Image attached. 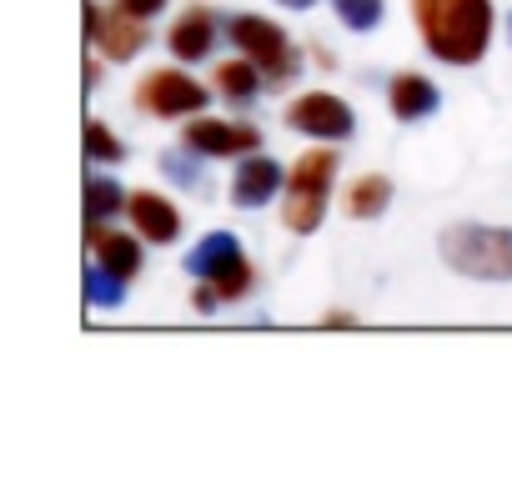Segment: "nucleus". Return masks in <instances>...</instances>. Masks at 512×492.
Wrapping results in <instances>:
<instances>
[{"instance_id":"obj_1","label":"nucleus","mask_w":512,"mask_h":492,"mask_svg":"<svg viewBox=\"0 0 512 492\" xmlns=\"http://www.w3.org/2000/svg\"><path fill=\"white\" fill-rule=\"evenodd\" d=\"M427 51L447 66L482 61L492 41V0H412Z\"/></svg>"},{"instance_id":"obj_2","label":"nucleus","mask_w":512,"mask_h":492,"mask_svg":"<svg viewBox=\"0 0 512 492\" xmlns=\"http://www.w3.org/2000/svg\"><path fill=\"white\" fill-rule=\"evenodd\" d=\"M437 252L452 272H462L472 282H512V231H502V226H482V221L447 226Z\"/></svg>"},{"instance_id":"obj_3","label":"nucleus","mask_w":512,"mask_h":492,"mask_svg":"<svg viewBox=\"0 0 512 492\" xmlns=\"http://www.w3.org/2000/svg\"><path fill=\"white\" fill-rule=\"evenodd\" d=\"M337 181V151L332 141L307 151L292 171H287V196H282V226L297 231V236H312L322 226V211H327V191Z\"/></svg>"},{"instance_id":"obj_4","label":"nucleus","mask_w":512,"mask_h":492,"mask_svg":"<svg viewBox=\"0 0 512 492\" xmlns=\"http://www.w3.org/2000/svg\"><path fill=\"white\" fill-rule=\"evenodd\" d=\"M186 272H191L196 282H211V287L221 292V302H231V297H241V292L251 287V267H246L241 241H236L231 231L201 236L191 252H186Z\"/></svg>"},{"instance_id":"obj_5","label":"nucleus","mask_w":512,"mask_h":492,"mask_svg":"<svg viewBox=\"0 0 512 492\" xmlns=\"http://www.w3.org/2000/svg\"><path fill=\"white\" fill-rule=\"evenodd\" d=\"M231 41H236V51L262 71V76H272V81H292L297 76V51H292V41L282 36V26H272V21H262V16H231Z\"/></svg>"},{"instance_id":"obj_6","label":"nucleus","mask_w":512,"mask_h":492,"mask_svg":"<svg viewBox=\"0 0 512 492\" xmlns=\"http://www.w3.org/2000/svg\"><path fill=\"white\" fill-rule=\"evenodd\" d=\"M211 91L201 81H191L186 71H151L141 86H136V106L146 116H196L206 111Z\"/></svg>"},{"instance_id":"obj_7","label":"nucleus","mask_w":512,"mask_h":492,"mask_svg":"<svg viewBox=\"0 0 512 492\" xmlns=\"http://www.w3.org/2000/svg\"><path fill=\"white\" fill-rule=\"evenodd\" d=\"M287 121H292V131H302V136H312V141H347L352 131H357V116H352V106L342 101V96H332V91H312V96H297L292 101V111H287Z\"/></svg>"},{"instance_id":"obj_8","label":"nucleus","mask_w":512,"mask_h":492,"mask_svg":"<svg viewBox=\"0 0 512 492\" xmlns=\"http://www.w3.org/2000/svg\"><path fill=\"white\" fill-rule=\"evenodd\" d=\"M86 31H91L96 51L111 56V61H131V56L146 46V21L131 16V11H121V6H116V11L86 6Z\"/></svg>"},{"instance_id":"obj_9","label":"nucleus","mask_w":512,"mask_h":492,"mask_svg":"<svg viewBox=\"0 0 512 492\" xmlns=\"http://www.w3.org/2000/svg\"><path fill=\"white\" fill-rule=\"evenodd\" d=\"M256 146H262L256 126H231V121H211V116L186 126V151H196V156H251Z\"/></svg>"},{"instance_id":"obj_10","label":"nucleus","mask_w":512,"mask_h":492,"mask_svg":"<svg viewBox=\"0 0 512 492\" xmlns=\"http://www.w3.org/2000/svg\"><path fill=\"white\" fill-rule=\"evenodd\" d=\"M126 216H131V226H136L141 241H156L161 246V241H176L181 236V211L166 196H156V191H131Z\"/></svg>"},{"instance_id":"obj_11","label":"nucleus","mask_w":512,"mask_h":492,"mask_svg":"<svg viewBox=\"0 0 512 492\" xmlns=\"http://www.w3.org/2000/svg\"><path fill=\"white\" fill-rule=\"evenodd\" d=\"M282 191V166L272 156H241L236 176H231V201L236 206H267Z\"/></svg>"},{"instance_id":"obj_12","label":"nucleus","mask_w":512,"mask_h":492,"mask_svg":"<svg viewBox=\"0 0 512 492\" xmlns=\"http://www.w3.org/2000/svg\"><path fill=\"white\" fill-rule=\"evenodd\" d=\"M166 46H171V56H176V61H206V56H211V46H216V16H211L206 6H186V11H181V21L171 26Z\"/></svg>"},{"instance_id":"obj_13","label":"nucleus","mask_w":512,"mask_h":492,"mask_svg":"<svg viewBox=\"0 0 512 492\" xmlns=\"http://www.w3.org/2000/svg\"><path fill=\"white\" fill-rule=\"evenodd\" d=\"M86 246L96 252L101 267H111L116 277H136L141 272V241L126 236V231H106V226H86Z\"/></svg>"},{"instance_id":"obj_14","label":"nucleus","mask_w":512,"mask_h":492,"mask_svg":"<svg viewBox=\"0 0 512 492\" xmlns=\"http://www.w3.org/2000/svg\"><path fill=\"white\" fill-rule=\"evenodd\" d=\"M387 106H392L397 121H422V116L437 111V86L417 71H402V76L387 81Z\"/></svg>"},{"instance_id":"obj_15","label":"nucleus","mask_w":512,"mask_h":492,"mask_svg":"<svg viewBox=\"0 0 512 492\" xmlns=\"http://www.w3.org/2000/svg\"><path fill=\"white\" fill-rule=\"evenodd\" d=\"M131 206V196L121 191V181L111 176H86V226H106L111 216H121Z\"/></svg>"},{"instance_id":"obj_16","label":"nucleus","mask_w":512,"mask_h":492,"mask_svg":"<svg viewBox=\"0 0 512 492\" xmlns=\"http://www.w3.org/2000/svg\"><path fill=\"white\" fill-rule=\"evenodd\" d=\"M387 206H392V181H387V176H357V181L347 186V216L372 221V216H382Z\"/></svg>"},{"instance_id":"obj_17","label":"nucleus","mask_w":512,"mask_h":492,"mask_svg":"<svg viewBox=\"0 0 512 492\" xmlns=\"http://www.w3.org/2000/svg\"><path fill=\"white\" fill-rule=\"evenodd\" d=\"M256 86H262V71H256L246 56H241V61H226V66H216V91H221L226 101L246 106V101H256Z\"/></svg>"},{"instance_id":"obj_18","label":"nucleus","mask_w":512,"mask_h":492,"mask_svg":"<svg viewBox=\"0 0 512 492\" xmlns=\"http://www.w3.org/2000/svg\"><path fill=\"white\" fill-rule=\"evenodd\" d=\"M121 287H126V277H116L111 267H101V262L86 267V297H91V307H101V312L106 307H121V297H126Z\"/></svg>"},{"instance_id":"obj_19","label":"nucleus","mask_w":512,"mask_h":492,"mask_svg":"<svg viewBox=\"0 0 512 492\" xmlns=\"http://www.w3.org/2000/svg\"><path fill=\"white\" fill-rule=\"evenodd\" d=\"M332 11L347 31H377L382 21V0H332Z\"/></svg>"},{"instance_id":"obj_20","label":"nucleus","mask_w":512,"mask_h":492,"mask_svg":"<svg viewBox=\"0 0 512 492\" xmlns=\"http://www.w3.org/2000/svg\"><path fill=\"white\" fill-rule=\"evenodd\" d=\"M121 156H126V146H121L101 121H91V126H86V161H91V166H106V161H121Z\"/></svg>"},{"instance_id":"obj_21","label":"nucleus","mask_w":512,"mask_h":492,"mask_svg":"<svg viewBox=\"0 0 512 492\" xmlns=\"http://www.w3.org/2000/svg\"><path fill=\"white\" fill-rule=\"evenodd\" d=\"M121 11H131V16H141V21H151V16H161L166 11V0H116Z\"/></svg>"},{"instance_id":"obj_22","label":"nucleus","mask_w":512,"mask_h":492,"mask_svg":"<svg viewBox=\"0 0 512 492\" xmlns=\"http://www.w3.org/2000/svg\"><path fill=\"white\" fill-rule=\"evenodd\" d=\"M161 166L171 171V181H181V186H201V181H196V171H191L181 156H161Z\"/></svg>"},{"instance_id":"obj_23","label":"nucleus","mask_w":512,"mask_h":492,"mask_svg":"<svg viewBox=\"0 0 512 492\" xmlns=\"http://www.w3.org/2000/svg\"><path fill=\"white\" fill-rule=\"evenodd\" d=\"M216 302H221V292H216V287H211V282H206V287H196V292H191V307H196V312H216Z\"/></svg>"},{"instance_id":"obj_24","label":"nucleus","mask_w":512,"mask_h":492,"mask_svg":"<svg viewBox=\"0 0 512 492\" xmlns=\"http://www.w3.org/2000/svg\"><path fill=\"white\" fill-rule=\"evenodd\" d=\"M357 317H347V312H332V317H322V327H352Z\"/></svg>"},{"instance_id":"obj_25","label":"nucleus","mask_w":512,"mask_h":492,"mask_svg":"<svg viewBox=\"0 0 512 492\" xmlns=\"http://www.w3.org/2000/svg\"><path fill=\"white\" fill-rule=\"evenodd\" d=\"M277 6H287V11H307V6H317V0H277Z\"/></svg>"}]
</instances>
